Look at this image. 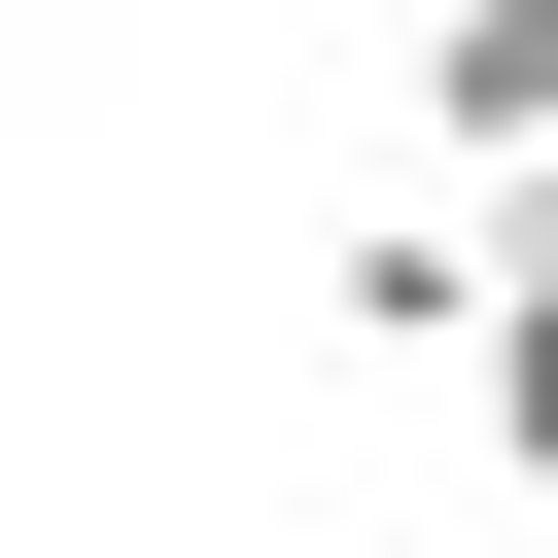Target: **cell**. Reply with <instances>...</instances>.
Listing matches in <instances>:
<instances>
[{
    "mask_svg": "<svg viewBox=\"0 0 558 558\" xmlns=\"http://www.w3.org/2000/svg\"><path fill=\"white\" fill-rule=\"evenodd\" d=\"M453 384H488V453L558 488V174H488V349H453Z\"/></svg>",
    "mask_w": 558,
    "mask_h": 558,
    "instance_id": "cell-2",
    "label": "cell"
},
{
    "mask_svg": "<svg viewBox=\"0 0 558 558\" xmlns=\"http://www.w3.org/2000/svg\"><path fill=\"white\" fill-rule=\"evenodd\" d=\"M418 140L453 174H558V0H418Z\"/></svg>",
    "mask_w": 558,
    "mask_h": 558,
    "instance_id": "cell-1",
    "label": "cell"
},
{
    "mask_svg": "<svg viewBox=\"0 0 558 558\" xmlns=\"http://www.w3.org/2000/svg\"><path fill=\"white\" fill-rule=\"evenodd\" d=\"M0 35H35V0H0Z\"/></svg>",
    "mask_w": 558,
    "mask_h": 558,
    "instance_id": "cell-4",
    "label": "cell"
},
{
    "mask_svg": "<svg viewBox=\"0 0 558 558\" xmlns=\"http://www.w3.org/2000/svg\"><path fill=\"white\" fill-rule=\"evenodd\" d=\"M314 314H349V349H488V209H384V244L314 279Z\"/></svg>",
    "mask_w": 558,
    "mask_h": 558,
    "instance_id": "cell-3",
    "label": "cell"
}]
</instances>
